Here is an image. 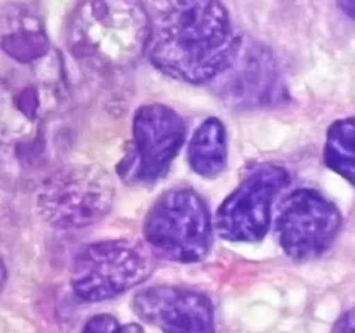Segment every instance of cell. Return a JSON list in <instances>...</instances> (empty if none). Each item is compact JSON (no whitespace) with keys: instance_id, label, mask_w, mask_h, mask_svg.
Listing matches in <instances>:
<instances>
[{"instance_id":"cell-1","label":"cell","mask_w":355,"mask_h":333,"mask_svg":"<svg viewBox=\"0 0 355 333\" xmlns=\"http://www.w3.org/2000/svg\"><path fill=\"white\" fill-rule=\"evenodd\" d=\"M241 38L220 0H158L146 56L170 78L203 85L232 62Z\"/></svg>"},{"instance_id":"cell-2","label":"cell","mask_w":355,"mask_h":333,"mask_svg":"<svg viewBox=\"0 0 355 333\" xmlns=\"http://www.w3.org/2000/svg\"><path fill=\"white\" fill-rule=\"evenodd\" d=\"M149 38V14L141 0H80L68 26V47L96 71L132 68Z\"/></svg>"},{"instance_id":"cell-3","label":"cell","mask_w":355,"mask_h":333,"mask_svg":"<svg viewBox=\"0 0 355 333\" xmlns=\"http://www.w3.org/2000/svg\"><path fill=\"white\" fill-rule=\"evenodd\" d=\"M144 238L155 257L182 264L207 257L214 222L203 198L191 187H175L158 198L144 219Z\"/></svg>"},{"instance_id":"cell-4","label":"cell","mask_w":355,"mask_h":333,"mask_svg":"<svg viewBox=\"0 0 355 333\" xmlns=\"http://www.w3.org/2000/svg\"><path fill=\"white\" fill-rule=\"evenodd\" d=\"M155 253L132 239H110L85 246L75 257L71 287L85 302L113 298L148 280Z\"/></svg>"},{"instance_id":"cell-5","label":"cell","mask_w":355,"mask_h":333,"mask_svg":"<svg viewBox=\"0 0 355 333\" xmlns=\"http://www.w3.org/2000/svg\"><path fill=\"white\" fill-rule=\"evenodd\" d=\"M114 184L107 172L94 165H71L44 180L38 191V212L59 229H80L104 217L113 207Z\"/></svg>"},{"instance_id":"cell-6","label":"cell","mask_w":355,"mask_h":333,"mask_svg":"<svg viewBox=\"0 0 355 333\" xmlns=\"http://www.w3.org/2000/svg\"><path fill=\"white\" fill-rule=\"evenodd\" d=\"M184 139L186 125L172 108H139L132 121V146L118 165V173L128 184H155L168 172Z\"/></svg>"},{"instance_id":"cell-7","label":"cell","mask_w":355,"mask_h":333,"mask_svg":"<svg viewBox=\"0 0 355 333\" xmlns=\"http://www.w3.org/2000/svg\"><path fill=\"white\" fill-rule=\"evenodd\" d=\"M288 184L290 176L283 166L253 169L218 207L215 214L217 234L227 241H260L270 228L274 200Z\"/></svg>"},{"instance_id":"cell-8","label":"cell","mask_w":355,"mask_h":333,"mask_svg":"<svg viewBox=\"0 0 355 333\" xmlns=\"http://www.w3.org/2000/svg\"><path fill=\"white\" fill-rule=\"evenodd\" d=\"M342 222L336 205L319 191L298 189L281 203L276 231L286 255L295 260H311L333 245Z\"/></svg>"},{"instance_id":"cell-9","label":"cell","mask_w":355,"mask_h":333,"mask_svg":"<svg viewBox=\"0 0 355 333\" xmlns=\"http://www.w3.org/2000/svg\"><path fill=\"white\" fill-rule=\"evenodd\" d=\"M132 309L163 333H215L210 298L189 288L151 287L135 293Z\"/></svg>"},{"instance_id":"cell-10","label":"cell","mask_w":355,"mask_h":333,"mask_svg":"<svg viewBox=\"0 0 355 333\" xmlns=\"http://www.w3.org/2000/svg\"><path fill=\"white\" fill-rule=\"evenodd\" d=\"M211 82L229 104H260L274 96L276 65L266 49L241 40L231 65Z\"/></svg>"},{"instance_id":"cell-11","label":"cell","mask_w":355,"mask_h":333,"mask_svg":"<svg viewBox=\"0 0 355 333\" xmlns=\"http://www.w3.org/2000/svg\"><path fill=\"white\" fill-rule=\"evenodd\" d=\"M189 165L198 176L215 179L227 165V134L218 118H207L194 130L187 148Z\"/></svg>"},{"instance_id":"cell-12","label":"cell","mask_w":355,"mask_h":333,"mask_svg":"<svg viewBox=\"0 0 355 333\" xmlns=\"http://www.w3.org/2000/svg\"><path fill=\"white\" fill-rule=\"evenodd\" d=\"M355 120L352 117L335 121L326 135L324 162L326 165L350 184L355 182Z\"/></svg>"},{"instance_id":"cell-13","label":"cell","mask_w":355,"mask_h":333,"mask_svg":"<svg viewBox=\"0 0 355 333\" xmlns=\"http://www.w3.org/2000/svg\"><path fill=\"white\" fill-rule=\"evenodd\" d=\"M82 333H144V330L137 323L120 325L113 316L97 314L87 321Z\"/></svg>"},{"instance_id":"cell-14","label":"cell","mask_w":355,"mask_h":333,"mask_svg":"<svg viewBox=\"0 0 355 333\" xmlns=\"http://www.w3.org/2000/svg\"><path fill=\"white\" fill-rule=\"evenodd\" d=\"M354 311H347L333 328V333H354Z\"/></svg>"},{"instance_id":"cell-15","label":"cell","mask_w":355,"mask_h":333,"mask_svg":"<svg viewBox=\"0 0 355 333\" xmlns=\"http://www.w3.org/2000/svg\"><path fill=\"white\" fill-rule=\"evenodd\" d=\"M3 280H6V267H3L2 260H0V287H2Z\"/></svg>"}]
</instances>
